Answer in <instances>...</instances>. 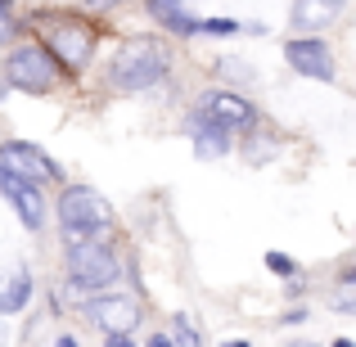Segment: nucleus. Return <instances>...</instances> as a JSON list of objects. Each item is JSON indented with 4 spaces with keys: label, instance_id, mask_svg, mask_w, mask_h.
<instances>
[{
    "label": "nucleus",
    "instance_id": "obj_29",
    "mask_svg": "<svg viewBox=\"0 0 356 347\" xmlns=\"http://www.w3.org/2000/svg\"><path fill=\"white\" fill-rule=\"evenodd\" d=\"M312 347H316V343H312Z\"/></svg>",
    "mask_w": 356,
    "mask_h": 347
},
{
    "label": "nucleus",
    "instance_id": "obj_19",
    "mask_svg": "<svg viewBox=\"0 0 356 347\" xmlns=\"http://www.w3.org/2000/svg\"><path fill=\"white\" fill-rule=\"evenodd\" d=\"M14 32H18V23H14L9 14H0V45H9V41H14Z\"/></svg>",
    "mask_w": 356,
    "mask_h": 347
},
{
    "label": "nucleus",
    "instance_id": "obj_2",
    "mask_svg": "<svg viewBox=\"0 0 356 347\" xmlns=\"http://www.w3.org/2000/svg\"><path fill=\"white\" fill-rule=\"evenodd\" d=\"M59 221H63V234H72V243H81V239L104 234V226L113 221V208L90 185H68L59 194Z\"/></svg>",
    "mask_w": 356,
    "mask_h": 347
},
{
    "label": "nucleus",
    "instance_id": "obj_21",
    "mask_svg": "<svg viewBox=\"0 0 356 347\" xmlns=\"http://www.w3.org/2000/svg\"><path fill=\"white\" fill-rule=\"evenodd\" d=\"M145 347H172V334H154V339H149Z\"/></svg>",
    "mask_w": 356,
    "mask_h": 347
},
{
    "label": "nucleus",
    "instance_id": "obj_9",
    "mask_svg": "<svg viewBox=\"0 0 356 347\" xmlns=\"http://www.w3.org/2000/svg\"><path fill=\"white\" fill-rule=\"evenodd\" d=\"M0 190H5L9 208L18 212V221H23L27 230H41V221H45V199H41V190H36V185H27L23 176H14V172H5V167H0Z\"/></svg>",
    "mask_w": 356,
    "mask_h": 347
},
{
    "label": "nucleus",
    "instance_id": "obj_3",
    "mask_svg": "<svg viewBox=\"0 0 356 347\" xmlns=\"http://www.w3.org/2000/svg\"><path fill=\"white\" fill-rule=\"evenodd\" d=\"M118 257L113 248H104V239H81L68 248V284L72 289H90V293H104L118 284Z\"/></svg>",
    "mask_w": 356,
    "mask_h": 347
},
{
    "label": "nucleus",
    "instance_id": "obj_7",
    "mask_svg": "<svg viewBox=\"0 0 356 347\" xmlns=\"http://www.w3.org/2000/svg\"><path fill=\"white\" fill-rule=\"evenodd\" d=\"M284 59L293 72L316 81H334V50L321 41V36H298V41H284Z\"/></svg>",
    "mask_w": 356,
    "mask_h": 347
},
{
    "label": "nucleus",
    "instance_id": "obj_18",
    "mask_svg": "<svg viewBox=\"0 0 356 347\" xmlns=\"http://www.w3.org/2000/svg\"><path fill=\"white\" fill-rule=\"evenodd\" d=\"M266 266L275 271L280 280H293V275H298V261H293V257H284V252H266Z\"/></svg>",
    "mask_w": 356,
    "mask_h": 347
},
{
    "label": "nucleus",
    "instance_id": "obj_20",
    "mask_svg": "<svg viewBox=\"0 0 356 347\" xmlns=\"http://www.w3.org/2000/svg\"><path fill=\"white\" fill-rule=\"evenodd\" d=\"M108 347H136V343H131V334H108Z\"/></svg>",
    "mask_w": 356,
    "mask_h": 347
},
{
    "label": "nucleus",
    "instance_id": "obj_16",
    "mask_svg": "<svg viewBox=\"0 0 356 347\" xmlns=\"http://www.w3.org/2000/svg\"><path fill=\"white\" fill-rule=\"evenodd\" d=\"M199 32L203 36H235V32H243V23H235V18H199Z\"/></svg>",
    "mask_w": 356,
    "mask_h": 347
},
{
    "label": "nucleus",
    "instance_id": "obj_8",
    "mask_svg": "<svg viewBox=\"0 0 356 347\" xmlns=\"http://www.w3.org/2000/svg\"><path fill=\"white\" fill-rule=\"evenodd\" d=\"M203 118H212L226 131H252L257 127L252 104L243 95H235V90H208V95H203Z\"/></svg>",
    "mask_w": 356,
    "mask_h": 347
},
{
    "label": "nucleus",
    "instance_id": "obj_23",
    "mask_svg": "<svg viewBox=\"0 0 356 347\" xmlns=\"http://www.w3.org/2000/svg\"><path fill=\"white\" fill-rule=\"evenodd\" d=\"M54 347H81V343H77V339H72V334H63V339H59V343H54Z\"/></svg>",
    "mask_w": 356,
    "mask_h": 347
},
{
    "label": "nucleus",
    "instance_id": "obj_12",
    "mask_svg": "<svg viewBox=\"0 0 356 347\" xmlns=\"http://www.w3.org/2000/svg\"><path fill=\"white\" fill-rule=\"evenodd\" d=\"M185 131L194 136V154H199V158H221V154L230 149V131H226V127H217V122L203 118V113L194 118Z\"/></svg>",
    "mask_w": 356,
    "mask_h": 347
},
{
    "label": "nucleus",
    "instance_id": "obj_14",
    "mask_svg": "<svg viewBox=\"0 0 356 347\" xmlns=\"http://www.w3.org/2000/svg\"><path fill=\"white\" fill-rule=\"evenodd\" d=\"M149 14H154L167 32H176V36H199V18L185 14V9L172 5V0H149Z\"/></svg>",
    "mask_w": 356,
    "mask_h": 347
},
{
    "label": "nucleus",
    "instance_id": "obj_5",
    "mask_svg": "<svg viewBox=\"0 0 356 347\" xmlns=\"http://www.w3.org/2000/svg\"><path fill=\"white\" fill-rule=\"evenodd\" d=\"M45 54H50L59 68L77 72L90 63V54H95V36H90V27H81L77 18H63V23H50V32H45Z\"/></svg>",
    "mask_w": 356,
    "mask_h": 347
},
{
    "label": "nucleus",
    "instance_id": "obj_10",
    "mask_svg": "<svg viewBox=\"0 0 356 347\" xmlns=\"http://www.w3.org/2000/svg\"><path fill=\"white\" fill-rule=\"evenodd\" d=\"M86 316L99 325L104 334H131L140 325V307L131 298H113V293H99L86 302Z\"/></svg>",
    "mask_w": 356,
    "mask_h": 347
},
{
    "label": "nucleus",
    "instance_id": "obj_25",
    "mask_svg": "<svg viewBox=\"0 0 356 347\" xmlns=\"http://www.w3.org/2000/svg\"><path fill=\"white\" fill-rule=\"evenodd\" d=\"M221 347H248V343H243V339H230V343H221Z\"/></svg>",
    "mask_w": 356,
    "mask_h": 347
},
{
    "label": "nucleus",
    "instance_id": "obj_11",
    "mask_svg": "<svg viewBox=\"0 0 356 347\" xmlns=\"http://www.w3.org/2000/svg\"><path fill=\"white\" fill-rule=\"evenodd\" d=\"M343 5H348V0H293L289 27H293V32H316L321 36V27H330L334 18L343 14Z\"/></svg>",
    "mask_w": 356,
    "mask_h": 347
},
{
    "label": "nucleus",
    "instance_id": "obj_17",
    "mask_svg": "<svg viewBox=\"0 0 356 347\" xmlns=\"http://www.w3.org/2000/svg\"><path fill=\"white\" fill-rule=\"evenodd\" d=\"M172 347H203V339L194 334V325L185 321V316H176V339H172Z\"/></svg>",
    "mask_w": 356,
    "mask_h": 347
},
{
    "label": "nucleus",
    "instance_id": "obj_26",
    "mask_svg": "<svg viewBox=\"0 0 356 347\" xmlns=\"http://www.w3.org/2000/svg\"><path fill=\"white\" fill-rule=\"evenodd\" d=\"M9 5H14V0H0V14H9Z\"/></svg>",
    "mask_w": 356,
    "mask_h": 347
},
{
    "label": "nucleus",
    "instance_id": "obj_6",
    "mask_svg": "<svg viewBox=\"0 0 356 347\" xmlns=\"http://www.w3.org/2000/svg\"><path fill=\"white\" fill-rule=\"evenodd\" d=\"M0 167L14 172V176H23V181L36 185V190H41L45 181H59V167L50 163V154L36 149V145H27V140H5V145H0Z\"/></svg>",
    "mask_w": 356,
    "mask_h": 347
},
{
    "label": "nucleus",
    "instance_id": "obj_13",
    "mask_svg": "<svg viewBox=\"0 0 356 347\" xmlns=\"http://www.w3.org/2000/svg\"><path fill=\"white\" fill-rule=\"evenodd\" d=\"M32 298V275L27 271H9L0 275V316H18Z\"/></svg>",
    "mask_w": 356,
    "mask_h": 347
},
{
    "label": "nucleus",
    "instance_id": "obj_22",
    "mask_svg": "<svg viewBox=\"0 0 356 347\" xmlns=\"http://www.w3.org/2000/svg\"><path fill=\"white\" fill-rule=\"evenodd\" d=\"M90 9H113V5H122V0H86Z\"/></svg>",
    "mask_w": 356,
    "mask_h": 347
},
{
    "label": "nucleus",
    "instance_id": "obj_27",
    "mask_svg": "<svg viewBox=\"0 0 356 347\" xmlns=\"http://www.w3.org/2000/svg\"><path fill=\"white\" fill-rule=\"evenodd\" d=\"M172 5H185V0H172Z\"/></svg>",
    "mask_w": 356,
    "mask_h": 347
},
{
    "label": "nucleus",
    "instance_id": "obj_28",
    "mask_svg": "<svg viewBox=\"0 0 356 347\" xmlns=\"http://www.w3.org/2000/svg\"><path fill=\"white\" fill-rule=\"evenodd\" d=\"M0 347H5V334H0Z\"/></svg>",
    "mask_w": 356,
    "mask_h": 347
},
{
    "label": "nucleus",
    "instance_id": "obj_24",
    "mask_svg": "<svg viewBox=\"0 0 356 347\" xmlns=\"http://www.w3.org/2000/svg\"><path fill=\"white\" fill-rule=\"evenodd\" d=\"M334 347H356V343L352 339H334Z\"/></svg>",
    "mask_w": 356,
    "mask_h": 347
},
{
    "label": "nucleus",
    "instance_id": "obj_1",
    "mask_svg": "<svg viewBox=\"0 0 356 347\" xmlns=\"http://www.w3.org/2000/svg\"><path fill=\"white\" fill-rule=\"evenodd\" d=\"M167 68H172L167 41H158V36H131V41L118 50L108 77H113L118 90H149V86H158V81L167 77Z\"/></svg>",
    "mask_w": 356,
    "mask_h": 347
},
{
    "label": "nucleus",
    "instance_id": "obj_15",
    "mask_svg": "<svg viewBox=\"0 0 356 347\" xmlns=\"http://www.w3.org/2000/svg\"><path fill=\"white\" fill-rule=\"evenodd\" d=\"M334 307H339L343 316L356 312V271H343L339 275V293H334Z\"/></svg>",
    "mask_w": 356,
    "mask_h": 347
},
{
    "label": "nucleus",
    "instance_id": "obj_4",
    "mask_svg": "<svg viewBox=\"0 0 356 347\" xmlns=\"http://www.w3.org/2000/svg\"><path fill=\"white\" fill-rule=\"evenodd\" d=\"M5 81L14 90H27V95H45V90H54V81H59V63L36 41L14 45V50L5 54Z\"/></svg>",
    "mask_w": 356,
    "mask_h": 347
}]
</instances>
